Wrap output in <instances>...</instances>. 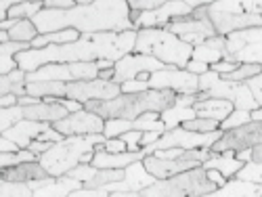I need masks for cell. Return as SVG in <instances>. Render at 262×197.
<instances>
[{
  "label": "cell",
  "mask_w": 262,
  "mask_h": 197,
  "mask_svg": "<svg viewBox=\"0 0 262 197\" xmlns=\"http://www.w3.org/2000/svg\"><path fill=\"white\" fill-rule=\"evenodd\" d=\"M206 172H208V179H210V181H212V183H214L218 189L225 187V185L229 183V179H225V177H223V174L218 172V170H206Z\"/></svg>",
  "instance_id": "55"
},
{
  "label": "cell",
  "mask_w": 262,
  "mask_h": 197,
  "mask_svg": "<svg viewBox=\"0 0 262 197\" xmlns=\"http://www.w3.org/2000/svg\"><path fill=\"white\" fill-rule=\"evenodd\" d=\"M26 93L36 99H63L68 97V84L63 82H28Z\"/></svg>",
  "instance_id": "28"
},
{
  "label": "cell",
  "mask_w": 262,
  "mask_h": 197,
  "mask_svg": "<svg viewBox=\"0 0 262 197\" xmlns=\"http://www.w3.org/2000/svg\"><path fill=\"white\" fill-rule=\"evenodd\" d=\"M107 139L105 135H89V137H65L61 143H55L38 162L42 164L51 177H68L70 170L82 164L89 151H95L97 145H103Z\"/></svg>",
  "instance_id": "6"
},
{
  "label": "cell",
  "mask_w": 262,
  "mask_h": 197,
  "mask_svg": "<svg viewBox=\"0 0 262 197\" xmlns=\"http://www.w3.org/2000/svg\"><path fill=\"white\" fill-rule=\"evenodd\" d=\"M206 99L231 101L235 105V109H242V112H254V109H258V103L252 97V91L248 89L246 82H229V80H223L214 72L200 76L198 101H206Z\"/></svg>",
  "instance_id": "8"
},
{
  "label": "cell",
  "mask_w": 262,
  "mask_h": 197,
  "mask_svg": "<svg viewBox=\"0 0 262 197\" xmlns=\"http://www.w3.org/2000/svg\"><path fill=\"white\" fill-rule=\"evenodd\" d=\"M235 158H237L239 162H244V164H250V162H252V149L237 151V153H235Z\"/></svg>",
  "instance_id": "57"
},
{
  "label": "cell",
  "mask_w": 262,
  "mask_h": 197,
  "mask_svg": "<svg viewBox=\"0 0 262 197\" xmlns=\"http://www.w3.org/2000/svg\"><path fill=\"white\" fill-rule=\"evenodd\" d=\"M164 3H166V0H128V7H130V11L149 13V11L160 9Z\"/></svg>",
  "instance_id": "42"
},
{
  "label": "cell",
  "mask_w": 262,
  "mask_h": 197,
  "mask_svg": "<svg viewBox=\"0 0 262 197\" xmlns=\"http://www.w3.org/2000/svg\"><path fill=\"white\" fill-rule=\"evenodd\" d=\"M143 166L147 168L149 174H154L158 181H164V179H170V177H177L181 172H187V170H193V168H200L202 164L198 162H189V160H162L158 156H147L143 160Z\"/></svg>",
  "instance_id": "19"
},
{
  "label": "cell",
  "mask_w": 262,
  "mask_h": 197,
  "mask_svg": "<svg viewBox=\"0 0 262 197\" xmlns=\"http://www.w3.org/2000/svg\"><path fill=\"white\" fill-rule=\"evenodd\" d=\"M49 128H53L51 124H42V122H34V120H21L19 124H15L13 128H9L7 133H0V137L15 141L21 149H28L30 143L38 141L42 133H47Z\"/></svg>",
  "instance_id": "20"
},
{
  "label": "cell",
  "mask_w": 262,
  "mask_h": 197,
  "mask_svg": "<svg viewBox=\"0 0 262 197\" xmlns=\"http://www.w3.org/2000/svg\"><path fill=\"white\" fill-rule=\"evenodd\" d=\"M185 130H191V133H200V135H208V133H216L221 130V124L214 120H206V118H195L183 124Z\"/></svg>",
  "instance_id": "38"
},
{
  "label": "cell",
  "mask_w": 262,
  "mask_h": 197,
  "mask_svg": "<svg viewBox=\"0 0 262 197\" xmlns=\"http://www.w3.org/2000/svg\"><path fill=\"white\" fill-rule=\"evenodd\" d=\"M84 185L80 181H74L70 177H59V179L51 177L45 187H40V189L34 191L32 197H68L70 193H74V191H78Z\"/></svg>",
  "instance_id": "27"
},
{
  "label": "cell",
  "mask_w": 262,
  "mask_h": 197,
  "mask_svg": "<svg viewBox=\"0 0 262 197\" xmlns=\"http://www.w3.org/2000/svg\"><path fill=\"white\" fill-rule=\"evenodd\" d=\"M53 145H55V143H47V141H34V143H30V147H28V149H30L32 153H36V156L40 158V156H45V153H47V151H49Z\"/></svg>",
  "instance_id": "53"
},
{
  "label": "cell",
  "mask_w": 262,
  "mask_h": 197,
  "mask_svg": "<svg viewBox=\"0 0 262 197\" xmlns=\"http://www.w3.org/2000/svg\"><path fill=\"white\" fill-rule=\"evenodd\" d=\"M231 61H237V63H258V65H262V42H256V45L244 47L242 51L235 53L231 57Z\"/></svg>",
  "instance_id": "35"
},
{
  "label": "cell",
  "mask_w": 262,
  "mask_h": 197,
  "mask_svg": "<svg viewBox=\"0 0 262 197\" xmlns=\"http://www.w3.org/2000/svg\"><path fill=\"white\" fill-rule=\"evenodd\" d=\"M103 149L109 151V153H124V151H128V147H126V143L122 139H107L103 143Z\"/></svg>",
  "instance_id": "50"
},
{
  "label": "cell",
  "mask_w": 262,
  "mask_h": 197,
  "mask_svg": "<svg viewBox=\"0 0 262 197\" xmlns=\"http://www.w3.org/2000/svg\"><path fill=\"white\" fill-rule=\"evenodd\" d=\"M246 84H248V89L252 91V97L256 99V103H258V107H262V74H258L256 78H252V80H248Z\"/></svg>",
  "instance_id": "47"
},
{
  "label": "cell",
  "mask_w": 262,
  "mask_h": 197,
  "mask_svg": "<svg viewBox=\"0 0 262 197\" xmlns=\"http://www.w3.org/2000/svg\"><path fill=\"white\" fill-rule=\"evenodd\" d=\"M208 19L218 36H231L252 28H262V0H221L208 5Z\"/></svg>",
  "instance_id": "4"
},
{
  "label": "cell",
  "mask_w": 262,
  "mask_h": 197,
  "mask_svg": "<svg viewBox=\"0 0 262 197\" xmlns=\"http://www.w3.org/2000/svg\"><path fill=\"white\" fill-rule=\"evenodd\" d=\"M97 170H99V168H95L93 164H80V166H76L74 170H70L68 177L74 179V181H80L82 185H86L89 181H93V177L97 174Z\"/></svg>",
  "instance_id": "40"
},
{
  "label": "cell",
  "mask_w": 262,
  "mask_h": 197,
  "mask_svg": "<svg viewBox=\"0 0 262 197\" xmlns=\"http://www.w3.org/2000/svg\"><path fill=\"white\" fill-rule=\"evenodd\" d=\"M237 68H239V63H237V61H229V59H225V61H221V63L210 65V72H214V74H218V76H227V74L235 72Z\"/></svg>",
  "instance_id": "46"
},
{
  "label": "cell",
  "mask_w": 262,
  "mask_h": 197,
  "mask_svg": "<svg viewBox=\"0 0 262 197\" xmlns=\"http://www.w3.org/2000/svg\"><path fill=\"white\" fill-rule=\"evenodd\" d=\"M187 149H179V147H174V149H162V151H156V153H151V156H158L162 160H179L183 158V153Z\"/></svg>",
  "instance_id": "52"
},
{
  "label": "cell",
  "mask_w": 262,
  "mask_h": 197,
  "mask_svg": "<svg viewBox=\"0 0 262 197\" xmlns=\"http://www.w3.org/2000/svg\"><path fill=\"white\" fill-rule=\"evenodd\" d=\"M30 162H38V156L32 153L30 149H21L17 153H0V168H15L19 164H30Z\"/></svg>",
  "instance_id": "32"
},
{
  "label": "cell",
  "mask_w": 262,
  "mask_h": 197,
  "mask_svg": "<svg viewBox=\"0 0 262 197\" xmlns=\"http://www.w3.org/2000/svg\"><path fill=\"white\" fill-rule=\"evenodd\" d=\"M49 177L51 174L42 168L40 162L19 164L15 168L3 170V181H11V183H36V181H47Z\"/></svg>",
  "instance_id": "24"
},
{
  "label": "cell",
  "mask_w": 262,
  "mask_h": 197,
  "mask_svg": "<svg viewBox=\"0 0 262 197\" xmlns=\"http://www.w3.org/2000/svg\"><path fill=\"white\" fill-rule=\"evenodd\" d=\"M51 179V177H49ZM47 179V181H49ZM47 181H36V183H11V181H0V197H32L36 189L45 187Z\"/></svg>",
  "instance_id": "29"
},
{
  "label": "cell",
  "mask_w": 262,
  "mask_h": 197,
  "mask_svg": "<svg viewBox=\"0 0 262 197\" xmlns=\"http://www.w3.org/2000/svg\"><path fill=\"white\" fill-rule=\"evenodd\" d=\"M202 0H166V3L149 13H141L139 21L135 24V30H154V28H166L168 24L177 19H187L193 15L195 9H200Z\"/></svg>",
  "instance_id": "10"
},
{
  "label": "cell",
  "mask_w": 262,
  "mask_h": 197,
  "mask_svg": "<svg viewBox=\"0 0 262 197\" xmlns=\"http://www.w3.org/2000/svg\"><path fill=\"white\" fill-rule=\"evenodd\" d=\"M218 187L208 179V172L200 166L187 172H181L177 177L164 181H156L151 187L141 191L143 197H204L214 193Z\"/></svg>",
  "instance_id": "7"
},
{
  "label": "cell",
  "mask_w": 262,
  "mask_h": 197,
  "mask_svg": "<svg viewBox=\"0 0 262 197\" xmlns=\"http://www.w3.org/2000/svg\"><path fill=\"white\" fill-rule=\"evenodd\" d=\"M189 74H193V76H204V74H208L210 72V65L208 63H202V61H189L187 63V68H185Z\"/></svg>",
  "instance_id": "51"
},
{
  "label": "cell",
  "mask_w": 262,
  "mask_h": 197,
  "mask_svg": "<svg viewBox=\"0 0 262 197\" xmlns=\"http://www.w3.org/2000/svg\"><path fill=\"white\" fill-rule=\"evenodd\" d=\"M114 74H116L114 68H112V70H103V72H99V78H101V80H112V82H114Z\"/></svg>",
  "instance_id": "59"
},
{
  "label": "cell",
  "mask_w": 262,
  "mask_h": 197,
  "mask_svg": "<svg viewBox=\"0 0 262 197\" xmlns=\"http://www.w3.org/2000/svg\"><path fill=\"white\" fill-rule=\"evenodd\" d=\"M158 179L154 174H149L147 168L143 166V162H137V164H130L126 170H124V179L120 183H114L105 187L107 193H114V191H145L147 187H151Z\"/></svg>",
  "instance_id": "17"
},
{
  "label": "cell",
  "mask_w": 262,
  "mask_h": 197,
  "mask_svg": "<svg viewBox=\"0 0 262 197\" xmlns=\"http://www.w3.org/2000/svg\"><path fill=\"white\" fill-rule=\"evenodd\" d=\"M193 112L198 118H206V120H214L218 124H223L235 112V105L225 99H206V101H195Z\"/></svg>",
  "instance_id": "22"
},
{
  "label": "cell",
  "mask_w": 262,
  "mask_h": 197,
  "mask_svg": "<svg viewBox=\"0 0 262 197\" xmlns=\"http://www.w3.org/2000/svg\"><path fill=\"white\" fill-rule=\"evenodd\" d=\"M145 133H141V130H130V133H124L120 139L126 143L128 151H141V139H143Z\"/></svg>",
  "instance_id": "43"
},
{
  "label": "cell",
  "mask_w": 262,
  "mask_h": 197,
  "mask_svg": "<svg viewBox=\"0 0 262 197\" xmlns=\"http://www.w3.org/2000/svg\"><path fill=\"white\" fill-rule=\"evenodd\" d=\"M172 65H164L162 61H158L156 57H149V55H139V53H130L126 57H122L116 63V74H114V82L116 84H124L130 80H137L141 74H156L162 70H168Z\"/></svg>",
  "instance_id": "14"
},
{
  "label": "cell",
  "mask_w": 262,
  "mask_h": 197,
  "mask_svg": "<svg viewBox=\"0 0 262 197\" xmlns=\"http://www.w3.org/2000/svg\"><path fill=\"white\" fill-rule=\"evenodd\" d=\"M24 114H26V120H34V122H42V124H57L61 120H65L70 116V112L65 107L57 105V103H47L42 101L38 105H30V107H24Z\"/></svg>",
  "instance_id": "23"
},
{
  "label": "cell",
  "mask_w": 262,
  "mask_h": 197,
  "mask_svg": "<svg viewBox=\"0 0 262 197\" xmlns=\"http://www.w3.org/2000/svg\"><path fill=\"white\" fill-rule=\"evenodd\" d=\"M133 130V122L130 120H105V139H120L124 133Z\"/></svg>",
  "instance_id": "37"
},
{
  "label": "cell",
  "mask_w": 262,
  "mask_h": 197,
  "mask_svg": "<svg viewBox=\"0 0 262 197\" xmlns=\"http://www.w3.org/2000/svg\"><path fill=\"white\" fill-rule=\"evenodd\" d=\"M26 78H28V74L24 70H15L9 76H0V97L11 95L13 89H17V86H21V84H26Z\"/></svg>",
  "instance_id": "36"
},
{
  "label": "cell",
  "mask_w": 262,
  "mask_h": 197,
  "mask_svg": "<svg viewBox=\"0 0 262 197\" xmlns=\"http://www.w3.org/2000/svg\"><path fill=\"white\" fill-rule=\"evenodd\" d=\"M99 78V68L97 63H53L45 65L38 72L28 74V82H82V80H97Z\"/></svg>",
  "instance_id": "9"
},
{
  "label": "cell",
  "mask_w": 262,
  "mask_h": 197,
  "mask_svg": "<svg viewBox=\"0 0 262 197\" xmlns=\"http://www.w3.org/2000/svg\"><path fill=\"white\" fill-rule=\"evenodd\" d=\"M15 70H19L17 59L9 53H0V76H9Z\"/></svg>",
  "instance_id": "44"
},
{
  "label": "cell",
  "mask_w": 262,
  "mask_h": 197,
  "mask_svg": "<svg viewBox=\"0 0 262 197\" xmlns=\"http://www.w3.org/2000/svg\"><path fill=\"white\" fill-rule=\"evenodd\" d=\"M68 197H109V193L105 189H86V187H82V189L70 193Z\"/></svg>",
  "instance_id": "49"
},
{
  "label": "cell",
  "mask_w": 262,
  "mask_h": 197,
  "mask_svg": "<svg viewBox=\"0 0 262 197\" xmlns=\"http://www.w3.org/2000/svg\"><path fill=\"white\" fill-rule=\"evenodd\" d=\"M258 74H262V65L258 63H239V68L227 76H221L223 80H229V82H248L252 78H256Z\"/></svg>",
  "instance_id": "33"
},
{
  "label": "cell",
  "mask_w": 262,
  "mask_h": 197,
  "mask_svg": "<svg viewBox=\"0 0 262 197\" xmlns=\"http://www.w3.org/2000/svg\"><path fill=\"white\" fill-rule=\"evenodd\" d=\"M252 122V112H242V109H235V112L221 124V130L227 133V130H233V128H239V126H246Z\"/></svg>",
  "instance_id": "39"
},
{
  "label": "cell",
  "mask_w": 262,
  "mask_h": 197,
  "mask_svg": "<svg viewBox=\"0 0 262 197\" xmlns=\"http://www.w3.org/2000/svg\"><path fill=\"white\" fill-rule=\"evenodd\" d=\"M147 158V153L141 149V151H124V153H109L103 149V145H97L95 147V160H93V166L99 168V170H126L130 164H137V162H143Z\"/></svg>",
  "instance_id": "18"
},
{
  "label": "cell",
  "mask_w": 262,
  "mask_h": 197,
  "mask_svg": "<svg viewBox=\"0 0 262 197\" xmlns=\"http://www.w3.org/2000/svg\"><path fill=\"white\" fill-rule=\"evenodd\" d=\"M262 145V122H250L246 126H239L223 133V137L212 145V153H227V151H244Z\"/></svg>",
  "instance_id": "11"
},
{
  "label": "cell",
  "mask_w": 262,
  "mask_h": 197,
  "mask_svg": "<svg viewBox=\"0 0 262 197\" xmlns=\"http://www.w3.org/2000/svg\"><path fill=\"white\" fill-rule=\"evenodd\" d=\"M145 91H149V82H143V80H130L122 84V95H137Z\"/></svg>",
  "instance_id": "45"
},
{
  "label": "cell",
  "mask_w": 262,
  "mask_h": 197,
  "mask_svg": "<svg viewBox=\"0 0 262 197\" xmlns=\"http://www.w3.org/2000/svg\"><path fill=\"white\" fill-rule=\"evenodd\" d=\"M252 122H262V107H258L252 112Z\"/></svg>",
  "instance_id": "60"
},
{
  "label": "cell",
  "mask_w": 262,
  "mask_h": 197,
  "mask_svg": "<svg viewBox=\"0 0 262 197\" xmlns=\"http://www.w3.org/2000/svg\"><path fill=\"white\" fill-rule=\"evenodd\" d=\"M237 181H250V183H262V164H246L237 172Z\"/></svg>",
  "instance_id": "41"
},
{
  "label": "cell",
  "mask_w": 262,
  "mask_h": 197,
  "mask_svg": "<svg viewBox=\"0 0 262 197\" xmlns=\"http://www.w3.org/2000/svg\"><path fill=\"white\" fill-rule=\"evenodd\" d=\"M42 9H45V3H30V0H19V3L9 11L7 19H15V21L34 19Z\"/></svg>",
  "instance_id": "31"
},
{
  "label": "cell",
  "mask_w": 262,
  "mask_h": 197,
  "mask_svg": "<svg viewBox=\"0 0 262 197\" xmlns=\"http://www.w3.org/2000/svg\"><path fill=\"white\" fill-rule=\"evenodd\" d=\"M137 30L124 34H82L80 40L72 45L61 47H47V49H30L19 53L17 65L26 74L38 72L45 65L53 63H97L101 59L120 61L122 57L135 53L137 45Z\"/></svg>",
  "instance_id": "2"
},
{
  "label": "cell",
  "mask_w": 262,
  "mask_h": 197,
  "mask_svg": "<svg viewBox=\"0 0 262 197\" xmlns=\"http://www.w3.org/2000/svg\"><path fill=\"white\" fill-rule=\"evenodd\" d=\"M149 89L154 91H172L177 95H198L200 93V76H193L187 70L168 68L151 74Z\"/></svg>",
  "instance_id": "12"
},
{
  "label": "cell",
  "mask_w": 262,
  "mask_h": 197,
  "mask_svg": "<svg viewBox=\"0 0 262 197\" xmlns=\"http://www.w3.org/2000/svg\"><path fill=\"white\" fill-rule=\"evenodd\" d=\"M193 61H202V63H208V65H214V63H221L225 59H229V53H227V38L223 36H214V38H208L204 40L202 45L193 47Z\"/></svg>",
  "instance_id": "21"
},
{
  "label": "cell",
  "mask_w": 262,
  "mask_h": 197,
  "mask_svg": "<svg viewBox=\"0 0 262 197\" xmlns=\"http://www.w3.org/2000/svg\"><path fill=\"white\" fill-rule=\"evenodd\" d=\"M135 53L156 57L164 65L185 70L193 57V47L164 28H154V30H139Z\"/></svg>",
  "instance_id": "5"
},
{
  "label": "cell",
  "mask_w": 262,
  "mask_h": 197,
  "mask_svg": "<svg viewBox=\"0 0 262 197\" xmlns=\"http://www.w3.org/2000/svg\"><path fill=\"white\" fill-rule=\"evenodd\" d=\"M109 197H143V195L137 191H114L109 193Z\"/></svg>",
  "instance_id": "58"
},
{
  "label": "cell",
  "mask_w": 262,
  "mask_h": 197,
  "mask_svg": "<svg viewBox=\"0 0 262 197\" xmlns=\"http://www.w3.org/2000/svg\"><path fill=\"white\" fill-rule=\"evenodd\" d=\"M57 133L63 137H89V135H103L105 120L89 109H82L78 114H70L65 120L53 124Z\"/></svg>",
  "instance_id": "15"
},
{
  "label": "cell",
  "mask_w": 262,
  "mask_h": 197,
  "mask_svg": "<svg viewBox=\"0 0 262 197\" xmlns=\"http://www.w3.org/2000/svg\"><path fill=\"white\" fill-rule=\"evenodd\" d=\"M15 105H19V97L17 95H5V97H0V109L15 107Z\"/></svg>",
  "instance_id": "56"
},
{
  "label": "cell",
  "mask_w": 262,
  "mask_h": 197,
  "mask_svg": "<svg viewBox=\"0 0 262 197\" xmlns=\"http://www.w3.org/2000/svg\"><path fill=\"white\" fill-rule=\"evenodd\" d=\"M204 197H262V183L231 179L225 187L216 189L214 193H208Z\"/></svg>",
  "instance_id": "25"
},
{
  "label": "cell",
  "mask_w": 262,
  "mask_h": 197,
  "mask_svg": "<svg viewBox=\"0 0 262 197\" xmlns=\"http://www.w3.org/2000/svg\"><path fill=\"white\" fill-rule=\"evenodd\" d=\"M21 120H26L24 107H21V105L0 109V133H7L9 128H13L15 124H19Z\"/></svg>",
  "instance_id": "34"
},
{
  "label": "cell",
  "mask_w": 262,
  "mask_h": 197,
  "mask_svg": "<svg viewBox=\"0 0 262 197\" xmlns=\"http://www.w3.org/2000/svg\"><path fill=\"white\" fill-rule=\"evenodd\" d=\"M78 5V0H45V9L53 11H70Z\"/></svg>",
  "instance_id": "48"
},
{
  "label": "cell",
  "mask_w": 262,
  "mask_h": 197,
  "mask_svg": "<svg viewBox=\"0 0 262 197\" xmlns=\"http://www.w3.org/2000/svg\"><path fill=\"white\" fill-rule=\"evenodd\" d=\"M198 116H195V112H193V107H181V105H172L170 109H166V112H162V122L166 124V128L168 130H172V128H179V126H183L185 122H189V120H195Z\"/></svg>",
  "instance_id": "30"
},
{
  "label": "cell",
  "mask_w": 262,
  "mask_h": 197,
  "mask_svg": "<svg viewBox=\"0 0 262 197\" xmlns=\"http://www.w3.org/2000/svg\"><path fill=\"white\" fill-rule=\"evenodd\" d=\"M246 164L244 162H239L237 158H235V153L233 151H227V153H214V156L208 160V162H204L202 164V168L204 170H218L223 174L225 179H235L237 177V172L242 170Z\"/></svg>",
  "instance_id": "26"
},
{
  "label": "cell",
  "mask_w": 262,
  "mask_h": 197,
  "mask_svg": "<svg viewBox=\"0 0 262 197\" xmlns=\"http://www.w3.org/2000/svg\"><path fill=\"white\" fill-rule=\"evenodd\" d=\"M164 30H168L174 36H179L181 40H185L191 47H198L204 40L218 36L210 19H191V17L177 19V21H172V24H168Z\"/></svg>",
  "instance_id": "16"
},
{
  "label": "cell",
  "mask_w": 262,
  "mask_h": 197,
  "mask_svg": "<svg viewBox=\"0 0 262 197\" xmlns=\"http://www.w3.org/2000/svg\"><path fill=\"white\" fill-rule=\"evenodd\" d=\"M17 151H21V147L15 141L0 137V153H17Z\"/></svg>",
  "instance_id": "54"
},
{
  "label": "cell",
  "mask_w": 262,
  "mask_h": 197,
  "mask_svg": "<svg viewBox=\"0 0 262 197\" xmlns=\"http://www.w3.org/2000/svg\"><path fill=\"white\" fill-rule=\"evenodd\" d=\"M38 34L76 30L80 34H124L135 30L128 0H78L70 11L42 9L34 19Z\"/></svg>",
  "instance_id": "1"
},
{
  "label": "cell",
  "mask_w": 262,
  "mask_h": 197,
  "mask_svg": "<svg viewBox=\"0 0 262 197\" xmlns=\"http://www.w3.org/2000/svg\"><path fill=\"white\" fill-rule=\"evenodd\" d=\"M177 101V93L172 91H154L149 89L137 95H120L112 101H89L84 109L101 116L103 120H130L135 122L149 112H166Z\"/></svg>",
  "instance_id": "3"
},
{
  "label": "cell",
  "mask_w": 262,
  "mask_h": 197,
  "mask_svg": "<svg viewBox=\"0 0 262 197\" xmlns=\"http://www.w3.org/2000/svg\"><path fill=\"white\" fill-rule=\"evenodd\" d=\"M122 95V86L112 80H82L68 84V99H74L82 105L89 101H112Z\"/></svg>",
  "instance_id": "13"
}]
</instances>
